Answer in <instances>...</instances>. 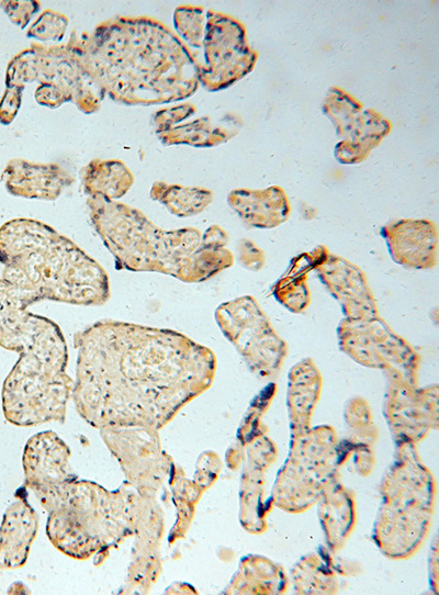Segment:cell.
<instances>
[{
	"instance_id": "6da1fadb",
	"label": "cell",
	"mask_w": 439,
	"mask_h": 595,
	"mask_svg": "<svg viewBox=\"0 0 439 595\" xmlns=\"http://www.w3.org/2000/svg\"><path fill=\"white\" fill-rule=\"evenodd\" d=\"M78 350L72 400L95 428L167 424L206 390L212 351L168 328L101 319L74 335Z\"/></svg>"
},
{
	"instance_id": "7a4b0ae2",
	"label": "cell",
	"mask_w": 439,
	"mask_h": 595,
	"mask_svg": "<svg viewBox=\"0 0 439 595\" xmlns=\"http://www.w3.org/2000/svg\"><path fill=\"white\" fill-rule=\"evenodd\" d=\"M82 71L114 101L161 104L192 96L199 87L193 54L162 23L115 18L67 43Z\"/></svg>"
},
{
	"instance_id": "3957f363",
	"label": "cell",
	"mask_w": 439,
	"mask_h": 595,
	"mask_svg": "<svg viewBox=\"0 0 439 595\" xmlns=\"http://www.w3.org/2000/svg\"><path fill=\"white\" fill-rule=\"evenodd\" d=\"M31 302L0 279V346L20 355L2 385L5 419L18 426L64 422L75 381L60 327L29 311Z\"/></svg>"
},
{
	"instance_id": "277c9868",
	"label": "cell",
	"mask_w": 439,
	"mask_h": 595,
	"mask_svg": "<svg viewBox=\"0 0 439 595\" xmlns=\"http://www.w3.org/2000/svg\"><path fill=\"white\" fill-rule=\"evenodd\" d=\"M87 205L116 270L157 272L198 283L234 265L226 248L228 235L218 225L204 233L194 227L165 231L138 209L117 201L88 197Z\"/></svg>"
},
{
	"instance_id": "5b68a950",
	"label": "cell",
	"mask_w": 439,
	"mask_h": 595,
	"mask_svg": "<svg viewBox=\"0 0 439 595\" xmlns=\"http://www.w3.org/2000/svg\"><path fill=\"white\" fill-rule=\"evenodd\" d=\"M2 279L29 301L102 306L111 298L104 268L54 227L26 217L0 227Z\"/></svg>"
},
{
	"instance_id": "8992f818",
	"label": "cell",
	"mask_w": 439,
	"mask_h": 595,
	"mask_svg": "<svg viewBox=\"0 0 439 595\" xmlns=\"http://www.w3.org/2000/svg\"><path fill=\"white\" fill-rule=\"evenodd\" d=\"M203 61L198 64L199 83L210 91L225 89L255 67L258 59L247 41L244 24L232 15L206 11L202 38Z\"/></svg>"
},
{
	"instance_id": "52a82bcc",
	"label": "cell",
	"mask_w": 439,
	"mask_h": 595,
	"mask_svg": "<svg viewBox=\"0 0 439 595\" xmlns=\"http://www.w3.org/2000/svg\"><path fill=\"white\" fill-rule=\"evenodd\" d=\"M9 69L13 71L12 87L23 89L29 81L53 85L87 114L99 110L104 96L82 71L68 44H34L13 59Z\"/></svg>"
},
{
	"instance_id": "ba28073f",
	"label": "cell",
	"mask_w": 439,
	"mask_h": 595,
	"mask_svg": "<svg viewBox=\"0 0 439 595\" xmlns=\"http://www.w3.org/2000/svg\"><path fill=\"white\" fill-rule=\"evenodd\" d=\"M314 269L340 304L346 318H371L379 315L367 277L358 266L320 246Z\"/></svg>"
},
{
	"instance_id": "9c48e42d",
	"label": "cell",
	"mask_w": 439,
	"mask_h": 595,
	"mask_svg": "<svg viewBox=\"0 0 439 595\" xmlns=\"http://www.w3.org/2000/svg\"><path fill=\"white\" fill-rule=\"evenodd\" d=\"M392 260L407 269L429 270L438 261V228L429 220H397L382 228Z\"/></svg>"
},
{
	"instance_id": "30bf717a",
	"label": "cell",
	"mask_w": 439,
	"mask_h": 595,
	"mask_svg": "<svg viewBox=\"0 0 439 595\" xmlns=\"http://www.w3.org/2000/svg\"><path fill=\"white\" fill-rule=\"evenodd\" d=\"M9 193L26 199L55 201L71 186L74 177L56 164L11 160L2 175Z\"/></svg>"
},
{
	"instance_id": "8fae6325",
	"label": "cell",
	"mask_w": 439,
	"mask_h": 595,
	"mask_svg": "<svg viewBox=\"0 0 439 595\" xmlns=\"http://www.w3.org/2000/svg\"><path fill=\"white\" fill-rule=\"evenodd\" d=\"M229 207L245 225L252 228H274L291 213L289 199L279 186L266 189H235L227 197Z\"/></svg>"
},
{
	"instance_id": "7c38bea8",
	"label": "cell",
	"mask_w": 439,
	"mask_h": 595,
	"mask_svg": "<svg viewBox=\"0 0 439 595\" xmlns=\"http://www.w3.org/2000/svg\"><path fill=\"white\" fill-rule=\"evenodd\" d=\"M215 321L223 334L236 346L246 338L250 346L279 337L257 301L250 296H240L222 303L215 310Z\"/></svg>"
},
{
	"instance_id": "4fadbf2b",
	"label": "cell",
	"mask_w": 439,
	"mask_h": 595,
	"mask_svg": "<svg viewBox=\"0 0 439 595\" xmlns=\"http://www.w3.org/2000/svg\"><path fill=\"white\" fill-rule=\"evenodd\" d=\"M36 527V514L24 501L8 508L0 529V568L16 569L24 564Z\"/></svg>"
},
{
	"instance_id": "5bb4252c",
	"label": "cell",
	"mask_w": 439,
	"mask_h": 595,
	"mask_svg": "<svg viewBox=\"0 0 439 595\" xmlns=\"http://www.w3.org/2000/svg\"><path fill=\"white\" fill-rule=\"evenodd\" d=\"M243 120L236 114H226L214 121L204 116L191 123L157 132L162 144H188L195 147H211L229 141L237 135Z\"/></svg>"
},
{
	"instance_id": "9a60e30c",
	"label": "cell",
	"mask_w": 439,
	"mask_h": 595,
	"mask_svg": "<svg viewBox=\"0 0 439 595\" xmlns=\"http://www.w3.org/2000/svg\"><path fill=\"white\" fill-rule=\"evenodd\" d=\"M83 191L88 197L116 201L132 188V171L120 160L93 159L82 170Z\"/></svg>"
},
{
	"instance_id": "2e32d148",
	"label": "cell",
	"mask_w": 439,
	"mask_h": 595,
	"mask_svg": "<svg viewBox=\"0 0 439 595\" xmlns=\"http://www.w3.org/2000/svg\"><path fill=\"white\" fill-rule=\"evenodd\" d=\"M392 130L391 122L373 109H365V116L359 128L335 147V157L341 164H358L367 159Z\"/></svg>"
},
{
	"instance_id": "e0dca14e",
	"label": "cell",
	"mask_w": 439,
	"mask_h": 595,
	"mask_svg": "<svg viewBox=\"0 0 439 595\" xmlns=\"http://www.w3.org/2000/svg\"><path fill=\"white\" fill-rule=\"evenodd\" d=\"M319 248L320 246L311 252L296 256L273 287L272 292L275 299L293 313L303 312L309 304L311 294L306 274L309 269H314Z\"/></svg>"
},
{
	"instance_id": "ac0fdd59",
	"label": "cell",
	"mask_w": 439,
	"mask_h": 595,
	"mask_svg": "<svg viewBox=\"0 0 439 595\" xmlns=\"http://www.w3.org/2000/svg\"><path fill=\"white\" fill-rule=\"evenodd\" d=\"M150 198L161 203L172 215L189 217L203 212L212 203L214 194L202 187L156 181L151 186Z\"/></svg>"
},
{
	"instance_id": "d6986e66",
	"label": "cell",
	"mask_w": 439,
	"mask_h": 595,
	"mask_svg": "<svg viewBox=\"0 0 439 595\" xmlns=\"http://www.w3.org/2000/svg\"><path fill=\"white\" fill-rule=\"evenodd\" d=\"M323 112L333 122L341 141L359 128L365 115L363 104L337 86L328 90L323 102Z\"/></svg>"
},
{
	"instance_id": "ffe728a7",
	"label": "cell",
	"mask_w": 439,
	"mask_h": 595,
	"mask_svg": "<svg viewBox=\"0 0 439 595\" xmlns=\"http://www.w3.org/2000/svg\"><path fill=\"white\" fill-rule=\"evenodd\" d=\"M206 21L203 7L181 5L175 10L173 23L177 32L192 47L201 48Z\"/></svg>"
},
{
	"instance_id": "44dd1931",
	"label": "cell",
	"mask_w": 439,
	"mask_h": 595,
	"mask_svg": "<svg viewBox=\"0 0 439 595\" xmlns=\"http://www.w3.org/2000/svg\"><path fill=\"white\" fill-rule=\"evenodd\" d=\"M68 26V19L53 10H45L27 31L29 37L42 42H59Z\"/></svg>"
},
{
	"instance_id": "7402d4cb",
	"label": "cell",
	"mask_w": 439,
	"mask_h": 595,
	"mask_svg": "<svg viewBox=\"0 0 439 595\" xmlns=\"http://www.w3.org/2000/svg\"><path fill=\"white\" fill-rule=\"evenodd\" d=\"M238 263L252 272L260 271L266 261L264 252L250 239H240L237 246Z\"/></svg>"
},
{
	"instance_id": "603a6c76",
	"label": "cell",
	"mask_w": 439,
	"mask_h": 595,
	"mask_svg": "<svg viewBox=\"0 0 439 595\" xmlns=\"http://www.w3.org/2000/svg\"><path fill=\"white\" fill-rule=\"evenodd\" d=\"M194 112L195 108L189 103L157 112L156 116H154V121L157 124V132L171 127Z\"/></svg>"
},
{
	"instance_id": "cb8c5ba5",
	"label": "cell",
	"mask_w": 439,
	"mask_h": 595,
	"mask_svg": "<svg viewBox=\"0 0 439 595\" xmlns=\"http://www.w3.org/2000/svg\"><path fill=\"white\" fill-rule=\"evenodd\" d=\"M36 101L49 108H57L64 102H70L71 98L57 87L48 83H41L35 90Z\"/></svg>"
},
{
	"instance_id": "d4e9b609",
	"label": "cell",
	"mask_w": 439,
	"mask_h": 595,
	"mask_svg": "<svg viewBox=\"0 0 439 595\" xmlns=\"http://www.w3.org/2000/svg\"><path fill=\"white\" fill-rule=\"evenodd\" d=\"M13 5L7 9L8 14L14 23L24 27L31 16L40 9V2L37 1H14L10 2Z\"/></svg>"
}]
</instances>
